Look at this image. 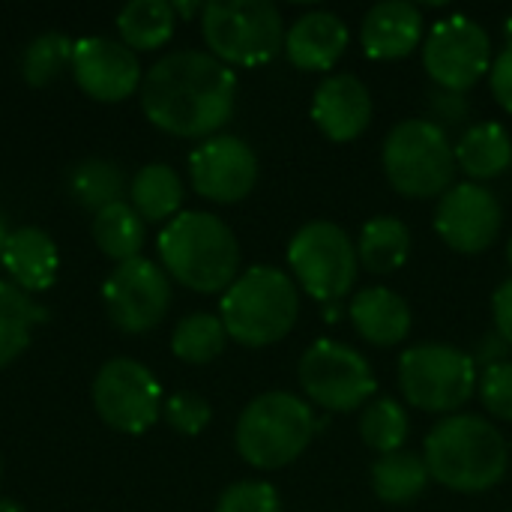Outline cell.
Masks as SVG:
<instances>
[{
    "mask_svg": "<svg viewBox=\"0 0 512 512\" xmlns=\"http://www.w3.org/2000/svg\"><path fill=\"white\" fill-rule=\"evenodd\" d=\"M93 240L117 264H126L132 258H141L144 246V222L132 210V204H111L93 216Z\"/></svg>",
    "mask_w": 512,
    "mask_h": 512,
    "instance_id": "83f0119b",
    "label": "cell"
},
{
    "mask_svg": "<svg viewBox=\"0 0 512 512\" xmlns=\"http://www.w3.org/2000/svg\"><path fill=\"white\" fill-rule=\"evenodd\" d=\"M189 177L198 195L216 204H234L255 189L258 156L237 135H213L192 150Z\"/></svg>",
    "mask_w": 512,
    "mask_h": 512,
    "instance_id": "9a60e30c",
    "label": "cell"
},
{
    "mask_svg": "<svg viewBox=\"0 0 512 512\" xmlns=\"http://www.w3.org/2000/svg\"><path fill=\"white\" fill-rule=\"evenodd\" d=\"M477 363L471 354L441 342L411 345L399 357V387L414 408L450 414L477 390Z\"/></svg>",
    "mask_w": 512,
    "mask_h": 512,
    "instance_id": "9c48e42d",
    "label": "cell"
},
{
    "mask_svg": "<svg viewBox=\"0 0 512 512\" xmlns=\"http://www.w3.org/2000/svg\"><path fill=\"white\" fill-rule=\"evenodd\" d=\"M423 36V12L408 0H381L375 3L360 24V42L366 57L396 60L417 48Z\"/></svg>",
    "mask_w": 512,
    "mask_h": 512,
    "instance_id": "d6986e66",
    "label": "cell"
},
{
    "mask_svg": "<svg viewBox=\"0 0 512 512\" xmlns=\"http://www.w3.org/2000/svg\"><path fill=\"white\" fill-rule=\"evenodd\" d=\"M435 108H438L441 114H447V117L456 120V117H462V114L468 111V102H465L459 93H450V90H447V93H438V96H435Z\"/></svg>",
    "mask_w": 512,
    "mask_h": 512,
    "instance_id": "74e56055",
    "label": "cell"
},
{
    "mask_svg": "<svg viewBox=\"0 0 512 512\" xmlns=\"http://www.w3.org/2000/svg\"><path fill=\"white\" fill-rule=\"evenodd\" d=\"M357 258L369 273H393L411 258V228L396 216H375L363 225Z\"/></svg>",
    "mask_w": 512,
    "mask_h": 512,
    "instance_id": "d4e9b609",
    "label": "cell"
},
{
    "mask_svg": "<svg viewBox=\"0 0 512 512\" xmlns=\"http://www.w3.org/2000/svg\"><path fill=\"white\" fill-rule=\"evenodd\" d=\"M228 333L219 315L210 312H192L186 315L174 333H171V351L192 366H204L210 360H216L225 351Z\"/></svg>",
    "mask_w": 512,
    "mask_h": 512,
    "instance_id": "f546056e",
    "label": "cell"
},
{
    "mask_svg": "<svg viewBox=\"0 0 512 512\" xmlns=\"http://www.w3.org/2000/svg\"><path fill=\"white\" fill-rule=\"evenodd\" d=\"M504 225V210L495 192L480 183L450 186L435 207V231L441 240L465 255L489 249Z\"/></svg>",
    "mask_w": 512,
    "mask_h": 512,
    "instance_id": "5bb4252c",
    "label": "cell"
},
{
    "mask_svg": "<svg viewBox=\"0 0 512 512\" xmlns=\"http://www.w3.org/2000/svg\"><path fill=\"white\" fill-rule=\"evenodd\" d=\"M423 459L432 480L465 495L498 486L510 468L507 438L480 414H450L432 426Z\"/></svg>",
    "mask_w": 512,
    "mask_h": 512,
    "instance_id": "7a4b0ae2",
    "label": "cell"
},
{
    "mask_svg": "<svg viewBox=\"0 0 512 512\" xmlns=\"http://www.w3.org/2000/svg\"><path fill=\"white\" fill-rule=\"evenodd\" d=\"M6 237H9V231H6V222H3V216H0V258H3V246H6Z\"/></svg>",
    "mask_w": 512,
    "mask_h": 512,
    "instance_id": "60d3db41",
    "label": "cell"
},
{
    "mask_svg": "<svg viewBox=\"0 0 512 512\" xmlns=\"http://www.w3.org/2000/svg\"><path fill=\"white\" fill-rule=\"evenodd\" d=\"M132 210L147 222H171L183 204V180L165 162L144 165L129 183Z\"/></svg>",
    "mask_w": 512,
    "mask_h": 512,
    "instance_id": "603a6c76",
    "label": "cell"
},
{
    "mask_svg": "<svg viewBox=\"0 0 512 512\" xmlns=\"http://www.w3.org/2000/svg\"><path fill=\"white\" fill-rule=\"evenodd\" d=\"M408 429H411V420H408V411L384 396V399H375L363 408V417H360V438L366 447H372L375 453H396L402 450V444L408 441Z\"/></svg>",
    "mask_w": 512,
    "mask_h": 512,
    "instance_id": "4dcf8cb0",
    "label": "cell"
},
{
    "mask_svg": "<svg viewBox=\"0 0 512 512\" xmlns=\"http://www.w3.org/2000/svg\"><path fill=\"white\" fill-rule=\"evenodd\" d=\"M312 117L330 141H354L372 120L369 84L351 72L327 75L312 96Z\"/></svg>",
    "mask_w": 512,
    "mask_h": 512,
    "instance_id": "e0dca14e",
    "label": "cell"
},
{
    "mask_svg": "<svg viewBox=\"0 0 512 512\" xmlns=\"http://www.w3.org/2000/svg\"><path fill=\"white\" fill-rule=\"evenodd\" d=\"M177 24V12L168 0H132L117 12L120 42L132 51L162 48Z\"/></svg>",
    "mask_w": 512,
    "mask_h": 512,
    "instance_id": "484cf974",
    "label": "cell"
},
{
    "mask_svg": "<svg viewBox=\"0 0 512 512\" xmlns=\"http://www.w3.org/2000/svg\"><path fill=\"white\" fill-rule=\"evenodd\" d=\"M237 75L207 51H171L141 81L147 120L177 138H213L234 114Z\"/></svg>",
    "mask_w": 512,
    "mask_h": 512,
    "instance_id": "6da1fadb",
    "label": "cell"
},
{
    "mask_svg": "<svg viewBox=\"0 0 512 512\" xmlns=\"http://www.w3.org/2000/svg\"><path fill=\"white\" fill-rule=\"evenodd\" d=\"M45 321V309L21 288L0 279V369L21 357L33 330Z\"/></svg>",
    "mask_w": 512,
    "mask_h": 512,
    "instance_id": "4316f807",
    "label": "cell"
},
{
    "mask_svg": "<svg viewBox=\"0 0 512 512\" xmlns=\"http://www.w3.org/2000/svg\"><path fill=\"white\" fill-rule=\"evenodd\" d=\"M0 264L12 276V285L21 288L24 294L48 291L60 270V252L42 228L24 225L9 231Z\"/></svg>",
    "mask_w": 512,
    "mask_h": 512,
    "instance_id": "ffe728a7",
    "label": "cell"
},
{
    "mask_svg": "<svg viewBox=\"0 0 512 512\" xmlns=\"http://www.w3.org/2000/svg\"><path fill=\"white\" fill-rule=\"evenodd\" d=\"M162 414H165V423L180 432V435H201L207 426H210V417H213V408L204 396L198 393H174L165 399L162 405Z\"/></svg>",
    "mask_w": 512,
    "mask_h": 512,
    "instance_id": "836d02e7",
    "label": "cell"
},
{
    "mask_svg": "<svg viewBox=\"0 0 512 512\" xmlns=\"http://www.w3.org/2000/svg\"><path fill=\"white\" fill-rule=\"evenodd\" d=\"M75 84L96 102H123L141 84V63L132 48L108 36H84L72 51Z\"/></svg>",
    "mask_w": 512,
    "mask_h": 512,
    "instance_id": "2e32d148",
    "label": "cell"
},
{
    "mask_svg": "<svg viewBox=\"0 0 512 512\" xmlns=\"http://www.w3.org/2000/svg\"><path fill=\"white\" fill-rule=\"evenodd\" d=\"M159 258L165 270L198 294L228 291L240 270V243L234 231L213 213H177L159 234Z\"/></svg>",
    "mask_w": 512,
    "mask_h": 512,
    "instance_id": "3957f363",
    "label": "cell"
},
{
    "mask_svg": "<svg viewBox=\"0 0 512 512\" xmlns=\"http://www.w3.org/2000/svg\"><path fill=\"white\" fill-rule=\"evenodd\" d=\"M0 477H3V459H0Z\"/></svg>",
    "mask_w": 512,
    "mask_h": 512,
    "instance_id": "7bdbcfd3",
    "label": "cell"
},
{
    "mask_svg": "<svg viewBox=\"0 0 512 512\" xmlns=\"http://www.w3.org/2000/svg\"><path fill=\"white\" fill-rule=\"evenodd\" d=\"M456 165L465 168L474 180H492L501 177L512 165V135L501 123H474L462 132V138L453 144Z\"/></svg>",
    "mask_w": 512,
    "mask_h": 512,
    "instance_id": "7402d4cb",
    "label": "cell"
},
{
    "mask_svg": "<svg viewBox=\"0 0 512 512\" xmlns=\"http://www.w3.org/2000/svg\"><path fill=\"white\" fill-rule=\"evenodd\" d=\"M384 174L408 198H435L453 186L456 150L435 120H399L384 138Z\"/></svg>",
    "mask_w": 512,
    "mask_h": 512,
    "instance_id": "8992f818",
    "label": "cell"
},
{
    "mask_svg": "<svg viewBox=\"0 0 512 512\" xmlns=\"http://www.w3.org/2000/svg\"><path fill=\"white\" fill-rule=\"evenodd\" d=\"M489 84H492V93L501 102V108H507L512 114V36L507 39V45L495 54V60H492Z\"/></svg>",
    "mask_w": 512,
    "mask_h": 512,
    "instance_id": "d590c367",
    "label": "cell"
},
{
    "mask_svg": "<svg viewBox=\"0 0 512 512\" xmlns=\"http://www.w3.org/2000/svg\"><path fill=\"white\" fill-rule=\"evenodd\" d=\"M477 390L489 414L512 420V360L486 366L477 378Z\"/></svg>",
    "mask_w": 512,
    "mask_h": 512,
    "instance_id": "e575fe53",
    "label": "cell"
},
{
    "mask_svg": "<svg viewBox=\"0 0 512 512\" xmlns=\"http://www.w3.org/2000/svg\"><path fill=\"white\" fill-rule=\"evenodd\" d=\"M171 6H174V12H177V15H186V18H189V15H195V12H204V6H201V3H171Z\"/></svg>",
    "mask_w": 512,
    "mask_h": 512,
    "instance_id": "f35d334b",
    "label": "cell"
},
{
    "mask_svg": "<svg viewBox=\"0 0 512 512\" xmlns=\"http://www.w3.org/2000/svg\"><path fill=\"white\" fill-rule=\"evenodd\" d=\"M219 318L225 333L246 345L264 348L285 339L300 315V294L297 282L279 267H249L240 273L231 288L222 294Z\"/></svg>",
    "mask_w": 512,
    "mask_h": 512,
    "instance_id": "277c9868",
    "label": "cell"
},
{
    "mask_svg": "<svg viewBox=\"0 0 512 512\" xmlns=\"http://www.w3.org/2000/svg\"><path fill=\"white\" fill-rule=\"evenodd\" d=\"M0 512H24L15 501H9V498H0Z\"/></svg>",
    "mask_w": 512,
    "mask_h": 512,
    "instance_id": "ab89813d",
    "label": "cell"
},
{
    "mask_svg": "<svg viewBox=\"0 0 512 512\" xmlns=\"http://www.w3.org/2000/svg\"><path fill=\"white\" fill-rule=\"evenodd\" d=\"M372 489L384 504H411L414 498H420L432 480L426 459L411 453V450H396V453H384L375 459L372 465Z\"/></svg>",
    "mask_w": 512,
    "mask_h": 512,
    "instance_id": "cb8c5ba5",
    "label": "cell"
},
{
    "mask_svg": "<svg viewBox=\"0 0 512 512\" xmlns=\"http://www.w3.org/2000/svg\"><path fill=\"white\" fill-rule=\"evenodd\" d=\"M201 33L225 66H261L285 48V21L270 0L204 3Z\"/></svg>",
    "mask_w": 512,
    "mask_h": 512,
    "instance_id": "52a82bcc",
    "label": "cell"
},
{
    "mask_svg": "<svg viewBox=\"0 0 512 512\" xmlns=\"http://www.w3.org/2000/svg\"><path fill=\"white\" fill-rule=\"evenodd\" d=\"M348 315L357 333L381 348L399 345L411 333V324H414L408 300L384 285L360 288L348 306Z\"/></svg>",
    "mask_w": 512,
    "mask_h": 512,
    "instance_id": "44dd1931",
    "label": "cell"
},
{
    "mask_svg": "<svg viewBox=\"0 0 512 512\" xmlns=\"http://www.w3.org/2000/svg\"><path fill=\"white\" fill-rule=\"evenodd\" d=\"M288 264L300 288L318 303L342 300L360 270L357 246L348 231L327 219H312L288 243Z\"/></svg>",
    "mask_w": 512,
    "mask_h": 512,
    "instance_id": "ba28073f",
    "label": "cell"
},
{
    "mask_svg": "<svg viewBox=\"0 0 512 512\" xmlns=\"http://www.w3.org/2000/svg\"><path fill=\"white\" fill-rule=\"evenodd\" d=\"M507 512H512V510H507Z\"/></svg>",
    "mask_w": 512,
    "mask_h": 512,
    "instance_id": "ee69618b",
    "label": "cell"
},
{
    "mask_svg": "<svg viewBox=\"0 0 512 512\" xmlns=\"http://www.w3.org/2000/svg\"><path fill=\"white\" fill-rule=\"evenodd\" d=\"M315 429L318 420L309 402L285 390H270L243 408L234 429V444L252 468L276 471L306 453Z\"/></svg>",
    "mask_w": 512,
    "mask_h": 512,
    "instance_id": "5b68a950",
    "label": "cell"
},
{
    "mask_svg": "<svg viewBox=\"0 0 512 512\" xmlns=\"http://www.w3.org/2000/svg\"><path fill=\"white\" fill-rule=\"evenodd\" d=\"M507 258H510V264H512V237H510V243H507Z\"/></svg>",
    "mask_w": 512,
    "mask_h": 512,
    "instance_id": "b9f144b4",
    "label": "cell"
},
{
    "mask_svg": "<svg viewBox=\"0 0 512 512\" xmlns=\"http://www.w3.org/2000/svg\"><path fill=\"white\" fill-rule=\"evenodd\" d=\"M297 378L303 393L327 411L363 408L378 387L369 360L333 339H318L303 351Z\"/></svg>",
    "mask_w": 512,
    "mask_h": 512,
    "instance_id": "30bf717a",
    "label": "cell"
},
{
    "mask_svg": "<svg viewBox=\"0 0 512 512\" xmlns=\"http://www.w3.org/2000/svg\"><path fill=\"white\" fill-rule=\"evenodd\" d=\"M492 315H495V330L498 336L512 345V276L507 282L498 285L495 297H492Z\"/></svg>",
    "mask_w": 512,
    "mask_h": 512,
    "instance_id": "8d00e7d4",
    "label": "cell"
},
{
    "mask_svg": "<svg viewBox=\"0 0 512 512\" xmlns=\"http://www.w3.org/2000/svg\"><path fill=\"white\" fill-rule=\"evenodd\" d=\"M75 42L63 33H42L36 36L24 54H21V75L33 87H45L63 75L66 66H72Z\"/></svg>",
    "mask_w": 512,
    "mask_h": 512,
    "instance_id": "1f68e13d",
    "label": "cell"
},
{
    "mask_svg": "<svg viewBox=\"0 0 512 512\" xmlns=\"http://www.w3.org/2000/svg\"><path fill=\"white\" fill-rule=\"evenodd\" d=\"M348 48V24L330 9H309L285 30V54L297 69L327 72Z\"/></svg>",
    "mask_w": 512,
    "mask_h": 512,
    "instance_id": "ac0fdd59",
    "label": "cell"
},
{
    "mask_svg": "<svg viewBox=\"0 0 512 512\" xmlns=\"http://www.w3.org/2000/svg\"><path fill=\"white\" fill-rule=\"evenodd\" d=\"M216 512H282V498L270 483L240 480L219 495Z\"/></svg>",
    "mask_w": 512,
    "mask_h": 512,
    "instance_id": "d6a6232c",
    "label": "cell"
},
{
    "mask_svg": "<svg viewBox=\"0 0 512 512\" xmlns=\"http://www.w3.org/2000/svg\"><path fill=\"white\" fill-rule=\"evenodd\" d=\"M93 408L111 429L144 435L162 414V387L147 366L117 357L93 381Z\"/></svg>",
    "mask_w": 512,
    "mask_h": 512,
    "instance_id": "8fae6325",
    "label": "cell"
},
{
    "mask_svg": "<svg viewBox=\"0 0 512 512\" xmlns=\"http://www.w3.org/2000/svg\"><path fill=\"white\" fill-rule=\"evenodd\" d=\"M423 66L435 84L462 93L492 69V39L486 27L468 15L441 18L426 36Z\"/></svg>",
    "mask_w": 512,
    "mask_h": 512,
    "instance_id": "7c38bea8",
    "label": "cell"
},
{
    "mask_svg": "<svg viewBox=\"0 0 512 512\" xmlns=\"http://www.w3.org/2000/svg\"><path fill=\"white\" fill-rule=\"evenodd\" d=\"M102 303L117 330L147 333L165 318L171 306V282L159 264L132 258L108 273L102 285Z\"/></svg>",
    "mask_w": 512,
    "mask_h": 512,
    "instance_id": "4fadbf2b",
    "label": "cell"
},
{
    "mask_svg": "<svg viewBox=\"0 0 512 512\" xmlns=\"http://www.w3.org/2000/svg\"><path fill=\"white\" fill-rule=\"evenodd\" d=\"M123 189H126L123 171L111 159H96V156L93 159H84V162L75 165V171L69 177L72 198L81 207L93 210V213H99V210H105L111 204H120Z\"/></svg>",
    "mask_w": 512,
    "mask_h": 512,
    "instance_id": "f1b7e54d",
    "label": "cell"
}]
</instances>
